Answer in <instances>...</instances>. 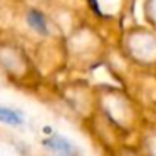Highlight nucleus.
Returning <instances> with one entry per match:
<instances>
[{"label":"nucleus","instance_id":"f257e3e1","mask_svg":"<svg viewBox=\"0 0 156 156\" xmlns=\"http://www.w3.org/2000/svg\"><path fill=\"white\" fill-rule=\"evenodd\" d=\"M45 146H47L49 149H52V151H57V153H64V154H72V153H76L77 149H76V146L72 144L69 139L62 138V136H54V138L47 139V141L44 143Z\"/></svg>","mask_w":156,"mask_h":156},{"label":"nucleus","instance_id":"f03ea898","mask_svg":"<svg viewBox=\"0 0 156 156\" xmlns=\"http://www.w3.org/2000/svg\"><path fill=\"white\" fill-rule=\"evenodd\" d=\"M0 122H5V124H10V126H20L25 122V119L19 111L0 106Z\"/></svg>","mask_w":156,"mask_h":156},{"label":"nucleus","instance_id":"7ed1b4c3","mask_svg":"<svg viewBox=\"0 0 156 156\" xmlns=\"http://www.w3.org/2000/svg\"><path fill=\"white\" fill-rule=\"evenodd\" d=\"M27 22H29V25H30L35 32H39V34H42V35L47 34V22H45L44 15H42L41 12L30 10V12H29V15H27Z\"/></svg>","mask_w":156,"mask_h":156}]
</instances>
